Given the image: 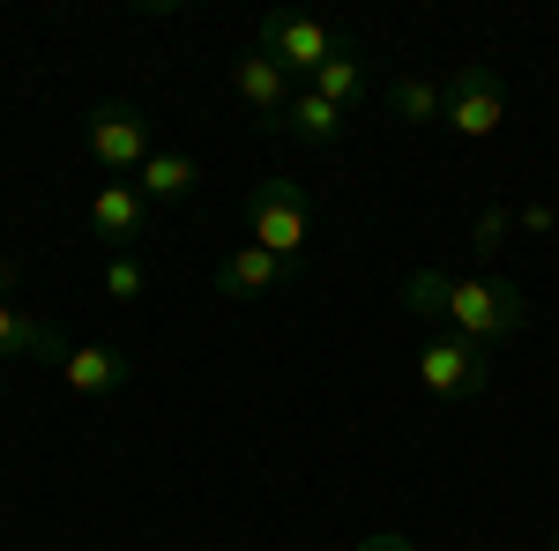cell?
<instances>
[{
    "label": "cell",
    "mask_w": 559,
    "mask_h": 551,
    "mask_svg": "<svg viewBox=\"0 0 559 551\" xmlns=\"http://www.w3.org/2000/svg\"><path fill=\"white\" fill-rule=\"evenodd\" d=\"M313 89H321L336 112H366V105H373V75H366V60H358V52L329 60V68L313 75Z\"/></svg>",
    "instance_id": "cell-14"
},
{
    "label": "cell",
    "mask_w": 559,
    "mask_h": 551,
    "mask_svg": "<svg viewBox=\"0 0 559 551\" xmlns=\"http://www.w3.org/2000/svg\"><path fill=\"white\" fill-rule=\"evenodd\" d=\"M60 381L75 387V395H112V387L128 381V358H120L112 343H75V350L60 358Z\"/></svg>",
    "instance_id": "cell-10"
},
{
    "label": "cell",
    "mask_w": 559,
    "mask_h": 551,
    "mask_svg": "<svg viewBox=\"0 0 559 551\" xmlns=\"http://www.w3.org/2000/svg\"><path fill=\"white\" fill-rule=\"evenodd\" d=\"M292 276H299V261H276L269 247H254V239H247L239 254L216 261V298H239V306H247V298L276 291V284H292Z\"/></svg>",
    "instance_id": "cell-9"
},
{
    "label": "cell",
    "mask_w": 559,
    "mask_h": 551,
    "mask_svg": "<svg viewBox=\"0 0 559 551\" xmlns=\"http://www.w3.org/2000/svg\"><path fill=\"white\" fill-rule=\"evenodd\" d=\"M418 387H426L432 403H477V395L492 387V358H485L477 343L440 328V336L418 350Z\"/></svg>",
    "instance_id": "cell-6"
},
{
    "label": "cell",
    "mask_w": 559,
    "mask_h": 551,
    "mask_svg": "<svg viewBox=\"0 0 559 551\" xmlns=\"http://www.w3.org/2000/svg\"><path fill=\"white\" fill-rule=\"evenodd\" d=\"M231 89H239V105L254 112V128H261V134L284 128V112H292V97H299V89H292V75H284V68H276L261 45L231 60Z\"/></svg>",
    "instance_id": "cell-7"
},
{
    "label": "cell",
    "mask_w": 559,
    "mask_h": 551,
    "mask_svg": "<svg viewBox=\"0 0 559 551\" xmlns=\"http://www.w3.org/2000/svg\"><path fill=\"white\" fill-rule=\"evenodd\" d=\"M515 231H559V209L552 202H530V209H515Z\"/></svg>",
    "instance_id": "cell-18"
},
{
    "label": "cell",
    "mask_w": 559,
    "mask_h": 551,
    "mask_svg": "<svg viewBox=\"0 0 559 551\" xmlns=\"http://www.w3.org/2000/svg\"><path fill=\"white\" fill-rule=\"evenodd\" d=\"M75 343H60V328H45L31 313H15L8 298H0V358H68Z\"/></svg>",
    "instance_id": "cell-12"
},
{
    "label": "cell",
    "mask_w": 559,
    "mask_h": 551,
    "mask_svg": "<svg viewBox=\"0 0 559 551\" xmlns=\"http://www.w3.org/2000/svg\"><path fill=\"white\" fill-rule=\"evenodd\" d=\"M463 551H477V544H463Z\"/></svg>",
    "instance_id": "cell-22"
},
{
    "label": "cell",
    "mask_w": 559,
    "mask_h": 551,
    "mask_svg": "<svg viewBox=\"0 0 559 551\" xmlns=\"http://www.w3.org/2000/svg\"><path fill=\"white\" fill-rule=\"evenodd\" d=\"M344 120H350V112H336L321 89H299L276 134H292V142H306V149H329V142H344Z\"/></svg>",
    "instance_id": "cell-11"
},
{
    "label": "cell",
    "mask_w": 559,
    "mask_h": 551,
    "mask_svg": "<svg viewBox=\"0 0 559 551\" xmlns=\"http://www.w3.org/2000/svg\"><path fill=\"white\" fill-rule=\"evenodd\" d=\"M403 306L418 321H440L448 336L477 343V350L508 343L530 321V306H522V291L508 276H448V268H411L403 276Z\"/></svg>",
    "instance_id": "cell-1"
},
{
    "label": "cell",
    "mask_w": 559,
    "mask_h": 551,
    "mask_svg": "<svg viewBox=\"0 0 559 551\" xmlns=\"http://www.w3.org/2000/svg\"><path fill=\"white\" fill-rule=\"evenodd\" d=\"M142 216H150V202H142V187H128V179H105V187L90 194V231H97L112 254H134Z\"/></svg>",
    "instance_id": "cell-8"
},
{
    "label": "cell",
    "mask_w": 559,
    "mask_h": 551,
    "mask_svg": "<svg viewBox=\"0 0 559 551\" xmlns=\"http://www.w3.org/2000/svg\"><path fill=\"white\" fill-rule=\"evenodd\" d=\"M90 165L97 171H142L150 157H157V142H150V112L142 105H128V97H105L97 112H90Z\"/></svg>",
    "instance_id": "cell-5"
},
{
    "label": "cell",
    "mask_w": 559,
    "mask_h": 551,
    "mask_svg": "<svg viewBox=\"0 0 559 551\" xmlns=\"http://www.w3.org/2000/svg\"><path fill=\"white\" fill-rule=\"evenodd\" d=\"M440 128L455 142H492L508 128V83L492 60H463L448 83H440Z\"/></svg>",
    "instance_id": "cell-2"
},
{
    "label": "cell",
    "mask_w": 559,
    "mask_h": 551,
    "mask_svg": "<svg viewBox=\"0 0 559 551\" xmlns=\"http://www.w3.org/2000/svg\"><path fill=\"white\" fill-rule=\"evenodd\" d=\"M15 276H23V268H15V261H0V291H8V284H15Z\"/></svg>",
    "instance_id": "cell-20"
},
{
    "label": "cell",
    "mask_w": 559,
    "mask_h": 551,
    "mask_svg": "<svg viewBox=\"0 0 559 551\" xmlns=\"http://www.w3.org/2000/svg\"><path fill=\"white\" fill-rule=\"evenodd\" d=\"M142 291H150L142 254H112V261H105V298H120V306H128V298H142Z\"/></svg>",
    "instance_id": "cell-16"
},
{
    "label": "cell",
    "mask_w": 559,
    "mask_h": 551,
    "mask_svg": "<svg viewBox=\"0 0 559 551\" xmlns=\"http://www.w3.org/2000/svg\"><path fill=\"white\" fill-rule=\"evenodd\" d=\"M552 551H559V537H552Z\"/></svg>",
    "instance_id": "cell-21"
},
{
    "label": "cell",
    "mask_w": 559,
    "mask_h": 551,
    "mask_svg": "<svg viewBox=\"0 0 559 551\" xmlns=\"http://www.w3.org/2000/svg\"><path fill=\"white\" fill-rule=\"evenodd\" d=\"M202 187V165L187 157V149H157L150 165H142V202H187Z\"/></svg>",
    "instance_id": "cell-13"
},
{
    "label": "cell",
    "mask_w": 559,
    "mask_h": 551,
    "mask_svg": "<svg viewBox=\"0 0 559 551\" xmlns=\"http://www.w3.org/2000/svg\"><path fill=\"white\" fill-rule=\"evenodd\" d=\"M261 52H269L284 75H321L329 60H344L358 45H350L336 23H321V15H261Z\"/></svg>",
    "instance_id": "cell-4"
},
{
    "label": "cell",
    "mask_w": 559,
    "mask_h": 551,
    "mask_svg": "<svg viewBox=\"0 0 559 551\" xmlns=\"http://www.w3.org/2000/svg\"><path fill=\"white\" fill-rule=\"evenodd\" d=\"M388 120H403V128H440V83H432V75H395V83H388Z\"/></svg>",
    "instance_id": "cell-15"
},
{
    "label": "cell",
    "mask_w": 559,
    "mask_h": 551,
    "mask_svg": "<svg viewBox=\"0 0 559 551\" xmlns=\"http://www.w3.org/2000/svg\"><path fill=\"white\" fill-rule=\"evenodd\" d=\"M358 551H411V537H395V529H381V537H366Z\"/></svg>",
    "instance_id": "cell-19"
},
{
    "label": "cell",
    "mask_w": 559,
    "mask_h": 551,
    "mask_svg": "<svg viewBox=\"0 0 559 551\" xmlns=\"http://www.w3.org/2000/svg\"><path fill=\"white\" fill-rule=\"evenodd\" d=\"M508 239H515V209H477L471 216V247L477 254H500Z\"/></svg>",
    "instance_id": "cell-17"
},
{
    "label": "cell",
    "mask_w": 559,
    "mask_h": 551,
    "mask_svg": "<svg viewBox=\"0 0 559 551\" xmlns=\"http://www.w3.org/2000/svg\"><path fill=\"white\" fill-rule=\"evenodd\" d=\"M247 231L276 261H299L313 247V202H306L299 179H261L254 194H247Z\"/></svg>",
    "instance_id": "cell-3"
}]
</instances>
